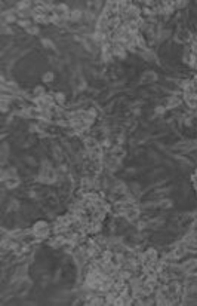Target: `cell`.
I'll list each match as a JSON object with an SVG mask.
<instances>
[{
    "instance_id": "1",
    "label": "cell",
    "mask_w": 197,
    "mask_h": 306,
    "mask_svg": "<svg viewBox=\"0 0 197 306\" xmlns=\"http://www.w3.org/2000/svg\"><path fill=\"white\" fill-rule=\"evenodd\" d=\"M33 235L37 238H45L49 235V226L46 222H37L33 228Z\"/></svg>"
},
{
    "instance_id": "2",
    "label": "cell",
    "mask_w": 197,
    "mask_h": 306,
    "mask_svg": "<svg viewBox=\"0 0 197 306\" xmlns=\"http://www.w3.org/2000/svg\"><path fill=\"white\" fill-rule=\"evenodd\" d=\"M156 262H157V251H156L154 248H150V250H147V251L142 254V257H141V263H142L144 266L154 265Z\"/></svg>"
},
{
    "instance_id": "3",
    "label": "cell",
    "mask_w": 197,
    "mask_h": 306,
    "mask_svg": "<svg viewBox=\"0 0 197 306\" xmlns=\"http://www.w3.org/2000/svg\"><path fill=\"white\" fill-rule=\"evenodd\" d=\"M85 146H86V149H88L89 152H92V150H97V149H99L98 141H97L95 138H92V137H88V138L85 140Z\"/></svg>"
},
{
    "instance_id": "4",
    "label": "cell",
    "mask_w": 197,
    "mask_h": 306,
    "mask_svg": "<svg viewBox=\"0 0 197 306\" xmlns=\"http://www.w3.org/2000/svg\"><path fill=\"white\" fill-rule=\"evenodd\" d=\"M157 80V75L154 73V72H145L144 75H142V77H141V82L142 83H153V82H156Z\"/></svg>"
},
{
    "instance_id": "5",
    "label": "cell",
    "mask_w": 197,
    "mask_h": 306,
    "mask_svg": "<svg viewBox=\"0 0 197 306\" xmlns=\"http://www.w3.org/2000/svg\"><path fill=\"white\" fill-rule=\"evenodd\" d=\"M124 213H126V219L130 220V222L135 220V219H138V216H139V211L135 210V208H129V210H126Z\"/></svg>"
},
{
    "instance_id": "6",
    "label": "cell",
    "mask_w": 197,
    "mask_h": 306,
    "mask_svg": "<svg viewBox=\"0 0 197 306\" xmlns=\"http://www.w3.org/2000/svg\"><path fill=\"white\" fill-rule=\"evenodd\" d=\"M18 184H19V180L16 179V177H7V180H6L7 189H13V187H16Z\"/></svg>"
},
{
    "instance_id": "7",
    "label": "cell",
    "mask_w": 197,
    "mask_h": 306,
    "mask_svg": "<svg viewBox=\"0 0 197 306\" xmlns=\"http://www.w3.org/2000/svg\"><path fill=\"white\" fill-rule=\"evenodd\" d=\"M197 266V260H190V262H187V263H184L182 265V269L185 271V272H190L193 268H196Z\"/></svg>"
},
{
    "instance_id": "8",
    "label": "cell",
    "mask_w": 197,
    "mask_h": 306,
    "mask_svg": "<svg viewBox=\"0 0 197 306\" xmlns=\"http://www.w3.org/2000/svg\"><path fill=\"white\" fill-rule=\"evenodd\" d=\"M184 254H185V248H184V247H178V248L173 250L172 257L173 259H179V257H182Z\"/></svg>"
},
{
    "instance_id": "9",
    "label": "cell",
    "mask_w": 197,
    "mask_h": 306,
    "mask_svg": "<svg viewBox=\"0 0 197 306\" xmlns=\"http://www.w3.org/2000/svg\"><path fill=\"white\" fill-rule=\"evenodd\" d=\"M181 104V100L175 95V97H172V98H169V101H168V109H172V107H178Z\"/></svg>"
},
{
    "instance_id": "10",
    "label": "cell",
    "mask_w": 197,
    "mask_h": 306,
    "mask_svg": "<svg viewBox=\"0 0 197 306\" xmlns=\"http://www.w3.org/2000/svg\"><path fill=\"white\" fill-rule=\"evenodd\" d=\"M80 18H82V12H80L79 9H74V11L70 12V18H68V20H71V21H79Z\"/></svg>"
},
{
    "instance_id": "11",
    "label": "cell",
    "mask_w": 197,
    "mask_h": 306,
    "mask_svg": "<svg viewBox=\"0 0 197 306\" xmlns=\"http://www.w3.org/2000/svg\"><path fill=\"white\" fill-rule=\"evenodd\" d=\"M111 155H113V158L120 159V158L124 155V150L122 149V147H114V149H113V152H111Z\"/></svg>"
},
{
    "instance_id": "12",
    "label": "cell",
    "mask_w": 197,
    "mask_h": 306,
    "mask_svg": "<svg viewBox=\"0 0 197 306\" xmlns=\"http://www.w3.org/2000/svg\"><path fill=\"white\" fill-rule=\"evenodd\" d=\"M55 98L58 100L59 103H64V100H65V97H64V94L62 92H58V94H55Z\"/></svg>"
},
{
    "instance_id": "13",
    "label": "cell",
    "mask_w": 197,
    "mask_h": 306,
    "mask_svg": "<svg viewBox=\"0 0 197 306\" xmlns=\"http://www.w3.org/2000/svg\"><path fill=\"white\" fill-rule=\"evenodd\" d=\"M52 79H53V73H52V72H49V73H46V75L43 76V80H45V82H50Z\"/></svg>"
},
{
    "instance_id": "14",
    "label": "cell",
    "mask_w": 197,
    "mask_h": 306,
    "mask_svg": "<svg viewBox=\"0 0 197 306\" xmlns=\"http://www.w3.org/2000/svg\"><path fill=\"white\" fill-rule=\"evenodd\" d=\"M27 31L31 33V34H37V33H39V28H37V27H28Z\"/></svg>"
},
{
    "instance_id": "15",
    "label": "cell",
    "mask_w": 197,
    "mask_h": 306,
    "mask_svg": "<svg viewBox=\"0 0 197 306\" xmlns=\"http://www.w3.org/2000/svg\"><path fill=\"white\" fill-rule=\"evenodd\" d=\"M6 21H7V23H13V21H16V17L12 15V14H9V15L6 17Z\"/></svg>"
},
{
    "instance_id": "16",
    "label": "cell",
    "mask_w": 197,
    "mask_h": 306,
    "mask_svg": "<svg viewBox=\"0 0 197 306\" xmlns=\"http://www.w3.org/2000/svg\"><path fill=\"white\" fill-rule=\"evenodd\" d=\"M42 43H43V45H48L49 48H55V46H53V43H52L50 40H46V39H45V40H42Z\"/></svg>"
}]
</instances>
